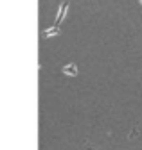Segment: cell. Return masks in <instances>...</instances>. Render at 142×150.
I'll return each instance as SVG.
<instances>
[{
    "instance_id": "obj_4",
    "label": "cell",
    "mask_w": 142,
    "mask_h": 150,
    "mask_svg": "<svg viewBox=\"0 0 142 150\" xmlns=\"http://www.w3.org/2000/svg\"><path fill=\"white\" fill-rule=\"evenodd\" d=\"M88 150H92V148H88Z\"/></svg>"
},
{
    "instance_id": "obj_5",
    "label": "cell",
    "mask_w": 142,
    "mask_h": 150,
    "mask_svg": "<svg viewBox=\"0 0 142 150\" xmlns=\"http://www.w3.org/2000/svg\"><path fill=\"white\" fill-rule=\"evenodd\" d=\"M140 4H142V0H140Z\"/></svg>"
},
{
    "instance_id": "obj_3",
    "label": "cell",
    "mask_w": 142,
    "mask_h": 150,
    "mask_svg": "<svg viewBox=\"0 0 142 150\" xmlns=\"http://www.w3.org/2000/svg\"><path fill=\"white\" fill-rule=\"evenodd\" d=\"M56 34H60V25H54L50 29L42 30V38H50V36H56Z\"/></svg>"
},
{
    "instance_id": "obj_2",
    "label": "cell",
    "mask_w": 142,
    "mask_h": 150,
    "mask_svg": "<svg viewBox=\"0 0 142 150\" xmlns=\"http://www.w3.org/2000/svg\"><path fill=\"white\" fill-rule=\"evenodd\" d=\"M61 73L68 75V77H76V75H77V66H76V63H68V64H65V66L61 68Z\"/></svg>"
},
{
    "instance_id": "obj_1",
    "label": "cell",
    "mask_w": 142,
    "mask_h": 150,
    "mask_svg": "<svg viewBox=\"0 0 142 150\" xmlns=\"http://www.w3.org/2000/svg\"><path fill=\"white\" fill-rule=\"evenodd\" d=\"M67 13H68V2H67V0H63V2H61V6H60V9H58V16H56V25H60V23H61V22L65 20Z\"/></svg>"
}]
</instances>
